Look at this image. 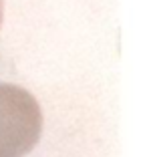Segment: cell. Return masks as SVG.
Instances as JSON below:
<instances>
[{
  "mask_svg": "<svg viewBox=\"0 0 155 157\" xmlns=\"http://www.w3.org/2000/svg\"><path fill=\"white\" fill-rule=\"evenodd\" d=\"M42 133V111L30 91L0 83V157H24Z\"/></svg>",
  "mask_w": 155,
  "mask_h": 157,
  "instance_id": "obj_1",
  "label": "cell"
},
{
  "mask_svg": "<svg viewBox=\"0 0 155 157\" xmlns=\"http://www.w3.org/2000/svg\"><path fill=\"white\" fill-rule=\"evenodd\" d=\"M2 18H4V0H0V24H2Z\"/></svg>",
  "mask_w": 155,
  "mask_h": 157,
  "instance_id": "obj_2",
  "label": "cell"
}]
</instances>
